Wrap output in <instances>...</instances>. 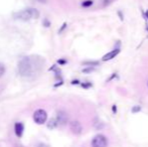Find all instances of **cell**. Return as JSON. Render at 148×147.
Wrapping results in <instances>:
<instances>
[{
	"mask_svg": "<svg viewBox=\"0 0 148 147\" xmlns=\"http://www.w3.org/2000/svg\"><path fill=\"white\" fill-rule=\"evenodd\" d=\"M36 147H49V145H47V144H43V143H40V144H38Z\"/></svg>",
	"mask_w": 148,
	"mask_h": 147,
	"instance_id": "9a60e30c",
	"label": "cell"
},
{
	"mask_svg": "<svg viewBox=\"0 0 148 147\" xmlns=\"http://www.w3.org/2000/svg\"><path fill=\"white\" fill-rule=\"evenodd\" d=\"M85 65H91V66H98L99 65V63L98 62H86V63H84Z\"/></svg>",
	"mask_w": 148,
	"mask_h": 147,
	"instance_id": "7c38bea8",
	"label": "cell"
},
{
	"mask_svg": "<svg viewBox=\"0 0 148 147\" xmlns=\"http://www.w3.org/2000/svg\"><path fill=\"white\" fill-rule=\"evenodd\" d=\"M119 53H120V49H113V51H111L110 53H106V55L102 57V61L106 62V61H110V59H113L114 57H116L119 55Z\"/></svg>",
	"mask_w": 148,
	"mask_h": 147,
	"instance_id": "5b68a950",
	"label": "cell"
},
{
	"mask_svg": "<svg viewBox=\"0 0 148 147\" xmlns=\"http://www.w3.org/2000/svg\"><path fill=\"white\" fill-rule=\"evenodd\" d=\"M23 130H24V125L21 122H17L14 126V132H15V135L18 138H20L23 134Z\"/></svg>",
	"mask_w": 148,
	"mask_h": 147,
	"instance_id": "52a82bcc",
	"label": "cell"
},
{
	"mask_svg": "<svg viewBox=\"0 0 148 147\" xmlns=\"http://www.w3.org/2000/svg\"><path fill=\"white\" fill-rule=\"evenodd\" d=\"M33 120L36 124H45L47 120V113L43 109H38L33 114Z\"/></svg>",
	"mask_w": 148,
	"mask_h": 147,
	"instance_id": "3957f363",
	"label": "cell"
},
{
	"mask_svg": "<svg viewBox=\"0 0 148 147\" xmlns=\"http://www.w3.org/2000/svg\"><path fill=\"white\" fill-rule=\"evenodd\" d=\"M38 67L41 68V65L39 64V57L34 59L31 57H25L18 64V72L22 77L29 78L33 75H36Z\"/></svg>",
	"mask_w": 148,
	"mask_h": 147,
	"instance_id": "6da1fadb",
	"label": "cell"
},
{
	"mask_svg": "<svg viewBox=\"0 0 148 147\" xmlns=\"http://www.w3.org/2000/svg\"><path fill=\"white\" fill-rule=\"evenodd\" d=\"M91 5H93V0H85L82 3L83 7H89V6H91Z\"/></svg>",
	"mask_w": 148,
	"mask_h": 147,
	"instance_id": "30bf717a",
	"label": "cell"
},
{
	"mask_svg": "<svg viewBox=\"0 0 148 147\" xmlns=\"http://www.w3.org/2000/svg\"><path fill=\"white\" fill-rule=\"evenodd\" d=\"M141 110V107L140 106H135L134 108L132 109V112L133 113H136V112H139Z\"/></svg>",
	"mask_w": 148,
	"mask_h": 147,
	"instance_id": "4fadbf2b",
	"label": "cell"
},
{
	"mask_svg": "<svg viewBox=\"0 0 148 147\" xmlns=\"http://www.w3.org/2000/svg\"><path fill=\"white\" fill-rule=\"evenodd\" d=\"M71 129H72V131L74 132L75 134H80L81 132H82L83 128L80 122L73 121V122H71Z\"/></svg>",
	"mask_w": 148,
	"mask_h": 147,
	"instance_id": "8992f818",
	"label": "cell"
},
{
	"mask_svg": "<svg viewBox=\"0 0 148 147\" xmlns=\"http://www.w3.org/2000/svg\"><path fill=\"white\" fill-rule=\"evenodd\" d=\"M108 141L107 138L102 134L96 135L92 140V146L93 147H107Z\"/></svg>",
	"mask_w": 148,
	"mask_h": 147,
	"instance_id": "277c9868",
	"label": "cell"
},
{
	"mask_svg": "<svg viewBox=\"0 0 148 147\" xmlns=\"http://www.w3.org/2000/svg\"><path fill=\"white\" fill-rule=\"evenodd\" d=\"M58 126H59V122H58L57 118H51V119L47 122V128H49V129H51V130L57 128Z\"/></svg>",
	"mask_w": 148,
	"mask_h": 147,
	"instance_id": "9c48e42d",
	"label": "cell"
},
{
	"mask_svg": "<svg viewBox=\"0 0 148 147\" xmlns=\"http://www.w3.org/2000/svg\"><path fill=\"white\" fill-rule=\"evenodd\" d=\"M57 120H58V122H59V125H64V124L68 122V115H66L64 112L60 111L59 113H58Z\"/></svg>",
	"mask_w": 148,
	"mask_h": 147,
	"instance_id": "ba28073f",
	"label": "cell"
},
{
	"mask_svg": "<svg viewBox=\"0 0 148 147\" xmlns=\"http://www.w3.org/2000/svg\"><path fill=\"white\" fill-rule=\"evenodd\" d=\"M94 69H92V68H89V69H86V70H83V72L84 73H90V72H92Z\"/></svg>",
	"mask_w": 148,
	"mask_h": 147,
	"instance_id": "5bb4252c",
	"label": "cell"
},
{
	"mask_svg": "<svg viewBox=\"0 0 148 147\" xmlns=\"http://www.w3.org/2000/svg\"><path fill=\"white\" fill-rule=\"evenodd\" d=\"M59 63H60V64H66V61H62V59H60Z\"/></svg>",
	"mask_w": 148,
	"mask_h": 147,
	"instance_id": "2e32d148",
	"label": "cell"
},
{
	"mask_svg": "<svg viewBox=\"0 0 148 147\" xmlns=\"http://www.w3.org/2000/svg\"><path fill=\"white\" fill-rule=\"evenodd\" d=\"M4 73H5V67L3 66V64L0 63V78L3 76Z\"/></svg>",
	"mask_w": 148,
	"mask_h": 147,
	"instance_id": "8fae6325",
	"label": "cell"
},
{
	"mask_svg": "<svg viewBox=\"0 0 148 147\" xmlns=\"http://www.w3.org/2000/svg\"><path fill=\"white\" fill-rule=\"evenodd\" d=\"M38 16H39V12L35 8H26V9L14 13V17L20 20H24V21L35 19Z\"/></svg>",
	"mask_w": 148,
	"mask_h": 147,
	"instance_id": "7a4b0ae2",
	"label": "cell"
}]
</instances>
